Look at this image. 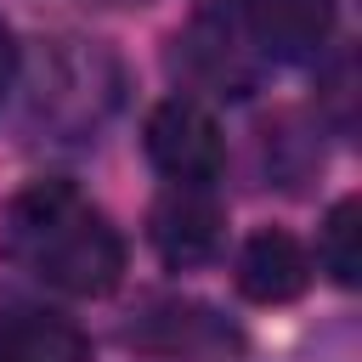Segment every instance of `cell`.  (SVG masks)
<instances>
[{
  "label": "cell",
  "mask_w": 362,
  "mask_h": 362,
  "mask_svg": "<svg viewBox=\"0 0 362 362\" xmlns=\"http://www.w3.org/2000/svg\"><path fill=\"white\" fill-rule=\"evenodd\" d=\"M17 90H23V130L34 141L85 147L119 113L124 68L102 40L57 34L17 68Z\"/></svg>",
  "instance_id": "obj_2"
},
{
  "label": "cell",
  "mask_w": 362,
  "mask_h": 362,
  "mask_svg": "<svg viewBox=\"0 0 362 362\" xmlns=\"http://www.w3.org/2000/svg\"><path fill=\"white\" fill-rule=\"evenodd\" d=\"M175 68L187 74L192 90L243 102V96L260 90V79H266L272 62H266L249 17H243V0H209L175 34Z\"/></svg>",
  "instance_id": "obj_3"
},
{
  "label": "cell",
  "mask_w": 362,
  "mask_h": 362,
  "mask_svg": "<svg viewBox=\"0 0 362 362\" xmlns=\"http://www.w3.org/2000/svg\"><path fill=\"white\" fill-rule=\"evenodd\" d=\"M141 147L170 187H209L226 164V136L198 96H170L147 113Z\"/></svg>",
  "instance_id": "obj_4"
},
{
  "label": "cell",
  "mask_w": 362,
  "mask_h": 362,
  "mask_svg": "<svg viewBox=\"0 0 362 362\" xmlns=\"http://www.w3.org/2000/svg\"><path fill=\"white\" fill-rule=\"evenodd\" d=\"M147 238L164 255V266H204L221 255L226 238V209L209 187H170L158 192V204L147 209Z\"/></svg>",
  "instance_id": "obj_5"
},
{
  "label": "cell",
  "mask_w": 362,
  "mask_h": 362,
  "mask_svg": "<svg viewBox=\"0 0 362 362\" xmlns=\"http://www.w3.org/2000/svg\"><path fill=\"white\" fill-rule=\"evenodd\" d=\"M305 283H311V255H305V243L294 232L266 226V232H255L238 249V288H243V300L288 305V300L305 294Z\"/></svg>",
  "instance_id": "obj_6"
},
{
  "label": "cell",
  "mask_w": 362,
  "mask_h": 362,
  "mask_svg": "<svg viewBox=\"0 0 362 362\" xmlns=\"http://www.w3.org/2000/svg\"><path fill=\"white\" fill-rule=\"evenodd\" d=\"M317 266L339 283V288H356L362 277V204L356 198H339L317 232Z\"/></svg>",
  "instance_id": "obj_9"
},
{
  "label": "cell",
  "mask_w": 362,
  "mask_h": 362,
  "mask_svg": "<svg viewBox=\"0 0 362 362\" xmlns=\"http://www.w3.org/2000/svg\"><path fill=\"white\" fill-rule=\"evenodd\" d=\"M17 68H23V45H17L11 23L0 17V107H6V102H11V90H17Z\"/></svg>",
  "instance_id": "obj_10"
},
{
  "label": "cell",
  "mask_w": 362,
  "mask_h": 362,
  "mask_svg": "<svg viewBox=\"0 0 362 362\" xmlns=\"http://www.w3.org/2000/svg\"><path fill=\"white\" fill-rule=\"evenodd\" d=\"M0 255L74 300H96L124 277V238L74 181H28L0 204Z\"/></svg>",
  "instance_id": "obj_1"
},
{
  "label": "cell",
  "mask_w": 362,
  "mask_h": 362,
  "mask_svg": "<svg viewBox=\"0 0 362 362\" xmlns=\"http://www.w3.org/2000/svg\"><path fill=\"white\" fill-rule=\"evenodd\" d=\"M266 62H311L334 34V0H243Z\"/></svg>",
  "instance_id": "obj_7"
},
{
  "label": "cell",
  "mask_w": 362,
  "mask_h": 362,
  "mask_svg": "<svg viewBox=\"0 0 362 362\" xmlns=\"http://www.w3.org/2000/svg\"><path fill=\"white\" fill-rule=\"evenodd\" d=\"M0 362H90V339L51 311L0 317Z\"/></svg>",
  "instance_id": "obj_8"
}]
</instances>
